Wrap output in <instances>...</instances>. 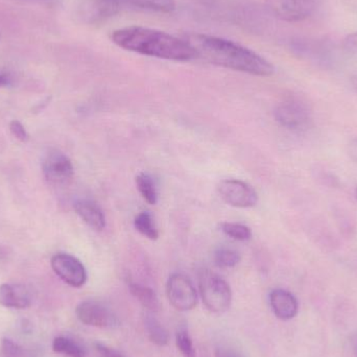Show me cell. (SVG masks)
Here are the masks:
<instances>
[{"label": "cell", "instance_id": "8", "mask_svg": "<svg viewBox=\"0 0 357 357\" xmlns=\"http://www.w3.org/2000/svg\"><path fill=\"white\" fill-rule=\"evenodd\" d=\"M167 294L172 305L180 312H188L197 305V291L185 275L176 273L169 277Z\"/></svg>", "mask_w": 357, "mask_h": 357}, {"label": "cell", "instance_id": "12", "mask_svg": "<svg viewBox=\"0 0 357 357\" xmlns=\"http://www.w3.org/2000/svg\"><path fill=\"white\" fill-rule=\"evenodd\" d=\"M270 303L275 316L280 320H291L297 316L299 310L297 299L285 289H274L270 294Z\"/></svg>", "mask_w": 357, "mask_h": 357}, {"label": "cell", "instance_id": "24", "mask_svg": "<svg viewBox=\"0 0 357 357\" xmlns=\"http://www.w3.org/2000/svg\"><path fill=\"white\" fill-rule=\"evenodd\" d=\"M94 347H96V351L98 352V357H123V354L119 352V350L113 349V348H110L105 344L96 343Z\"/></svg>", "mask_w": 357, "mask_h": 357}, {"label": "cell", "instance_id": "7", "mask_svg": "<svg viewBox=\"0 0 357 357\" xmlns=\"http://www.w3.org/2000/svg\"><path fill=\"white\" fill-rule=\"evenodd\" d=\"M271 14L287 22H299L310 18L317 8V0H266Z\"/></svg>", "mask_w": 357, "mask_h": 357}, {"label": "cell", "instance_id": "20", "mask_svg": "<svg viewBox=\"0 0 357 357\" xmlns=\"http://www.w3.org/2000/svg\"><path fill=\"white\" fill-rule=\"evenodd\" d=\"M220 230L235 241H245L251 239L252 231L245 225L238 222H222L220 225Z\"/></svg>", "mask_w": 357, "mask_h": 357}, {"label": "cell", "instance_id": "1", "mask_svg": "<svg viewBox=\"0 0 357 357\" xmlns=\"http://www.w3.org/2000/svg\"><path fill=\"white\" fill-rule=\"evenodd\" d=\"M184 39L192 46L195 58L210 64L257 77H270L275 73L272 63L235 42L203 33H190Z\"/></svg>", "mask_w": 357, "mask_h": 357}, {"label": "cell", "instance_id": "27", "mask_svg": "<svg viewBox=\"0 0 357 357\" xmlns=\"http://www.w3.org/2000/svg\"><path fill=\"white\" fill-rule=\"evenodd\" d=\"M347 153L350 159L357 163V138H354L348 144Z\"/></svg>", "mask_w": 357, "mask_h": 357}, {"label": "cell", "instance_id": "29", "mask_svg": "<svg viewBox=\"0 0 357 357\" xmlns=\"http://www.w3.org/2000/svg\"><path fill=\"white\" fill-rule=\"evenodd\" d=\"M10 77L8 73H0V88L10 85Z\"/></svg>", "mask_w": 357, "mask_h": 357}, {"label": "cell", "instance_id": "9", "mask_svg": "<svg viewBox=\"0 0 357 357\" xmlns=\"http://www.w3.org/2000/svg\"><path fill=\"white\" fill-rule=\"evenodd\" d=\"M54 272L67 284L73 287H81L87 281L85 266L75 256L66 253H58L52 258Z\"/></svg>", "mask_w": 357, "mask_h": 357}, {"label": "cell", "instance_id": "31", "mask_svg": "<svg viewBox=\"0 0 357 357\" xmlns=\"http://www.w3.org/2000/svg\"><path fill=\"white\" fill-rule=\"evenodd\" d=\"M356 199H357V188H356Z\"/></svg>", "mask_w": 357, "mask_h": 357}, {"label": "cell", "instance_id": "13", "mask_svg": "<svg viewBox=\"0 0 357 357\" xmlns=\"http://www.w3.org/2000/svg\"><path fill=\"white\" fill-rule=\"evenodd\" d=\"M77 215L96 231L106 228V216L102 208L91 199H79L73 205Z\"/></svg>", "mask_w": 357, "mask_h": 357}, {"label": "cell", "instance_id": "23", "mask_svg": "<svg viewBox=\"0 0 357 357\" xmlns=\"http://www.w3.org/2000/svg\"><path fill=\"white\" fill-rule=\"evenodd\" d=\"M178 349L184 357H195V348L188 331L185 328L178 329L176 337Z\"/></svg>", "mask_w": 357, "mask_h": 357}, {"label": "cell", "instance_id": "2", "mask_svg": "<svg viewBox=\"0 0 357 357\" xmlns=\"http://www.w3.org/2000/svg\"><path fill=\"white\" fill-rule=\"evenodd\" d=\"M111 39L123 50L153 58L171 61L195 58V50L186 40L149 27H123L113 31Z\"/></svg>", "mask_w": 357, "mask_h": 357}, {"label": "cell", "instance_id": "16", "mask_svg": "<svg viewBox=\"0 0 357 357\" xmlns=\"http://www.w3.org/2000/svg\"><path fill=\"white\" fill-rule=\"evenodd\" d=\"M115 6H128L155 12L171 13L175 10V0H109Z\"/></svg>", "mask_w": 357, "mask_h": 357}, {"label": "cell", "instance_id": "14", "mask_svg": "<svg viewBox=\"0 0 357 357\" xmlns=\"http://www.w3.org/2000/svg\"><path fill=\"white\" fill-rule=\"evenodd\" d=\"M130 291L132 295L146 308V312H158L161 305L158 296L151 287H144L139 283L130 282Z\"/></svg>", "mask_w": 357, "mask_h": 357}, {"label": "cell", "instance_id": "25", "mask_svg": "<svg viewBox=\"0 0 357 357\" xmlns=\"http://www.w3.org/2000/svg\"><path fill=\"white\" fill-rule=\"evenodd\" d=\"M10 133L20 140V142H26L29 139V134H27L26 130L24 129L22 125L19 123L18 121H13L10 123Z\"/></svg>", "mask_w": 357, "mask_h": 357}, {"label": "cell", "instance_id": "17", "mask_svg": "<svg viewBox=\"0 0 357 357\" xmlns=\"http://www.w3.org/2000/svg\"><path fill=\"white\" fill-rule=\"evenodd\" d=\"M136 185L142 197L151 205H156L158 202V189L154 178L149 174L140 173L136 177Z\"/></svg>", "mask_w": 357, "mask_h": 357}, {"label": "cell", "instance_id": "4", "mask_svg": "<svg viewBox=\"0 0 357 357\" xmlns=\"http://www.w3.org/2000/svg\"><path fill=\"white\" fill-rule=\"evenodd\" d=\"M275 119L285 129L302 131L310 126L312 112L307 102L301 98H289L275 109Z\"/></svg>", "mask_w": 357, "mask_h": 357}, {"label": "cell", "instance_id": "5", "mask_svg": "<svg viewBox=\"0 0 357 357\" xmlns=\"http://www.w3.org/2000/svg\"><path fill=\"white\" fill-rule=\"evenodd\" d=\"M218 191L222 201L235 208H252L257 204L258 195L255 189L236 178H226L218 185Z\"/></svg>", "mask_w": 357, "mask_h": 357}, {"label": "cell", "instance_id": "22", "mask_svg": "<svg viewBox=\"0 0 357 357\" xmlns=\"http://www.w3.org/2000/svg\"><path fill=\"white\" fill-rule=\"evenodd\" d=\"M1 352L3 357H33L29 349L10 339L2 340Z\"/></svg>", "mask_w": 357, "mask_h": 357}, {"label": "cell", "instance_id": "10", "mask_svg": "<svg viewBox=\"0 0 357 357\" xmlns=\"http://www.w3.org/2000/svg\"><path fill=\"white\" fill-rule=\"evenodd\" d=\"M44 177L54 186L65 185L73 177L75 169L70 159L60 151H50L42 163Z\"/></svg>", "mask_w": 357, "mask_h": 357}, {"label": "cell", "instance_id": "11", "mask_svg": "<svg viewBox=\"0 0 357 357\" xmlns=\"http://www.w3.org/2000/svg\"><path fill=\"white\" fill-rule=\"evenodd\" d=\"M31 304V294L25 285L6 283L0 285V305L15 310H25Z\"/></svg>", "mask_w": 357, "mask_h": 357}, {"label": "cell", "instance_id": "18", "mask_svg": "<svg viewBox=\"0 0 357 357\" xmlns=\"http://www.w3.org/2000/svg\"><path fill=\"white\" fill-rule=\"evenodd\" d=\"M136 230L151 241H156L159 237V231L155 225L152 214L148 211H142L134 220Z\"/></svg>", "mask_w": 357, "mask_h": 357}, {"label": "cell", "instance_id": "26", "mask_svg": "<svg viewBox=\"0 0 357 357\" xmlns=\"http://www.w3.org/2000/svg\"><path fill=\"white\" fill-rule=\"evenodd\" d=\"M344 45H345V48L348 52L357 54V31L346 38Z\"/></svg>", "mask_w": 357, "mask_h": 357}, {"label": "cell", "instance_id": "6", "mask_svg": "<svg viewBox=\"0 0 357 357\" xmlns=\"http://www.w3.org/2000/svg\"><path fill=\"white\" fill-rule=\"evenodd\" d=\"M77 316L83 324L98 328H116L121 324L112 310L96 300L81 302L77 307Z\"/></svg>", "mask_w": 357, "mask_h": 357}, {"label": "cell", "instance_id": "19", "mask_svg": "<svg viewBox=\"0 0 357 357\" xmlns=\"http://www.w3.org/2000/svg\"><path fill=\"white\" fill-rule=\"evenodd\" d=\"M52 350L56 354H62L66 357H85L84 348L75 343L71 339L65 337H58L52 342Z\"/></svg>", "mask_w": 357, "mask_h": 357}, {"label": "cell", "instance_id": "3", "mask_svg": "<svg viewBox=\"0 0 357 357\" xmlns=\"http://www.w3.org/2000/svg\"><path fill=\"white\" fill-rule=\"evenodd\" d=\"M199 289L204 304L213 312H222L230 307L232 291L230 285L208 268L199 270Z\"/></svg>", "mask_w": 357, "mask_h": 357}, {"label": "cell", "instance_id": "30", "mask_svg": "<svg viewBox=\"0 0 357 357\" xmlns=\"http://www.w3.org/2000/svg\"><path fill=\"white\" fill-rule=\"evenodd\" d=\"M352 85H354V89L357 91V77L352 79Z\"/></svg>", "mask_w": 357, "mask_h": 357}, {"label": "cell", "instance_id": "15", "mask_svg": "<svg viewBox=\"0 0 357 357\" xmlns=\"http://www.w3.org/2000/svg\"><path fill=\"white\" fill-rule=\"evenodd\" d=\"M144 322L149 339L152 343L157 346H165L169 344V333L155 317L154 312H146L144 317Z\"/></svg>", "mask_w": 357, "mask_h": 357}, {"label": "cell", "instance_id": "21", "mask_svg": "<svg viewBox=\"0 0 357 357\" xmlns=\"http://www.w3.org/2000/svg\"><path fill=\"white\" fill-rule=\"evenodd\" d=\"M241 261V256L236 251L228 248H220L214 253V262L218 268H234Z\"/></svg>", "mask_w": 357, "mask_h": 357}, {"label": "cell", "instance_id": "28", "mask_svg": "<svg viewBox=\"0 0 357 357\" xmlns=\"http://www.w3.org/2000/svg\"><path fill=\"white\" fill-rule=\"evenodd\" d=\"M215 357H241L236 352L227 347H220L216 349Z\"/></svg>", "mask_w": 357, "mask_h": 357}]
</instances>
